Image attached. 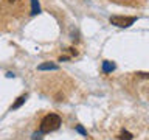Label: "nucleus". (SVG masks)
<instances>
[{"mask_svg":"<svg viewBox=\"0 0 149 140\" xmlns=\"http://www.w3.org/2000/svg\"><path fill=\"white\" fill-rule=\"evenodd\" d=\"M40 13V5L37 0H31V16H36V14Z\"/></svg>","mask_w":149,"mask_h":140,"instance_id":"nucleus-5","label":"nucleus"},{"mask_svg":"<svg viewBox=\"0 0 149 140\" xmlns=\"http://www.w3.org/2000/svg\"><path fill=\"white\" fill-rule=\"evenodd\" d=\"M40 139H42V132H40V131L33 134V140H40Z\"/></svg>","mask_w":149,"mask_h":140,"instance_id":"nucleus-9","label":"nucleus"},{"mask_svg":"<svg viewBox=\"0 0 149 140\" xmlns=\"http://www.w3.org/2000/svg\"><path fill=\"white\" fill-rule=\"evenodd\" d=\"M115 62H112V61H104L102 62V72L104 73H110V72H113L115 70Z\"/></svg>","mask_w":149,"mask_h":140,"instance_id":"nucleus-4","label":"nucleus"},{"mask_svg":"<svg viewBox=\"0 0 149 140\" xmlns=\"http://www.w3.org/2000/svg\"><path fill=\"white\" fill-rule=\"evenodd\" d=\"M26 101V95H22V97H19L17 100H16V103H14V104L11 106V109H19V107H20L23 103Z\"/></svg>","mask_w":149,"mask_h":140,"instance_id":"nucleus-6","label":"nucleus"},{"mask_svg":"<svg viewBox=\"0 0 149 140\" xmlns=\"http://www.w3.org/2000/svg\"><path fill=\"white\" fill-rule=\"evenodd\" d=\"M137 75L141 78H149V73H144V72H137Z\"/></svg>","mask_w":149,"mask_h":140,"instance_id":"nucleus-10","label":"nucleus"},{"mask_svg":"<svg viewBox=\"0 0 149 140\" xmlns=\"http://www.w3.org/2000/svg\"><path fill=\"white\" fill-rule=\"evenodd\" d=\"M11 2H17V0H11Z\"/></svg>","mask_w":149,"mask_h":140,"instance_id":"nucleus-12","label":"nucleus"},{"mask_svg":"<svg viewBox=\"0 0 149 140\" xmlns=\"http://www.w3.org/2000/svg\"><path fill=\"white\" fill-rule=\"evenodd\" d=\"M37 70H59V65H56L53 62H44V64H40V65H37Z\"/></svg>","mask_w":149,"mask_h":140,"instance_id":"nucleus-3","label":"nucleus"},{"mask_svg":"<svg viewBox=\"0 0 149 140\" xmlns=\"http://www.w3.org/2000/svg\"><path fill=\"white\" fill-rule=\"evenodd\" d=\"M76 131H78L79 134H82V135H87V131L84 129V128H82L81 125H78V126H76Z\"/></svg>","mask_w":149,"mask_h":140,"instance_id":"nucleus-8","label":"nucleus"},{"mask_svg":"<svg viewBox=\"0 0 149 140\" xmlns=\"http://www.w3.org/2000/svg\"><path fill=\"white\" fill-rule=\"evenodd\" d=\"M132 137H134V135L130 134V132H127V131H123V132L118 135L120 140H132Z\"/></svg>","mask_w":149,"mask_h":140,"instance_id":"nucleus-7","label":"nucleus"},{"mask_svg":"<svg viewBox=\"0 0 149 140\" xmlns=\"http://www.w3.org/2000/svg\"><path fill=\"white\" fill-rule=\"evenodd\" d=\"M59 126H61V117L58 114H48L40 121V132L42 134L53 132V131L59 129Z\"/></svg>","mask_w":149,"mask_h":140,"instance_id":"nucleus-1","label":"nucleus"},{"mask_svg":"<svg viewBox=\"0 0 149 140\" xmlns=\"http://www.w3.org/2000/svg\"><path fill=\"white\" fill-rule=\"evenodd\" d=\"M137 22V17H126V16H112L110 23L120 28H129L132 23Z\"/></svg>","mask_w":149,"mask_h":140,"instance_id":"nucleus-2","label":"nucleus"},{"mask_svg":"<svg viewBox=\"0 0 149 140\" xmlns=\"http://www.w3.org/2000/svg\"><path fill=\"white\" fill-rule=\"evenodd\" d=\"M6 78H14V73H11V72H8V73H6Z\"/></svg>","mask_w":149,"mask_h":140,"instance_id":"nucleus-11","label":"nucleus"}]
</instances>
